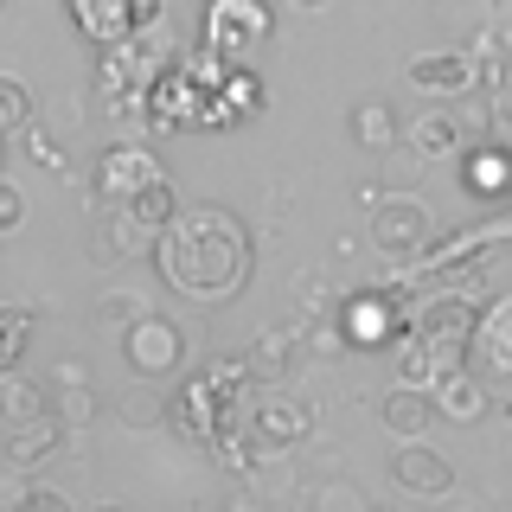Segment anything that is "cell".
<instances>
[{"instance_id": "83f0119b", "label": "cell", "mask_w": 512, "mask_h": 512, "mask_svg": "<svg viewBox=\"0 0 512 512\" xmlns=\"http://www.w3.org/2000/svg\"><path fill=\"white\" fill-rule=\"evenodd\" d=\"M384 154H391V160H384V186H391V192H416V167H423V154L404 148V141L384 148Z\"/></svg>"}, {"instance_id": "9c48e42d", "label": "cell", "mask_w": 512, "mask_h": 512, "mask_svg": "<svg viewBox=\"0 0 512 512\" xmlns=\"http://www.w3.org/2000/svg\"><path fill=\"white\" fill-rule=\"evenodd\" d=\"M416 327H423V340L436 346L442 365H461V352H468L474 327H480V308H474V301H461V295H442V301H429V308H423Z\"/></svg>"}, {"instance_id": "d4e9b609", "label": "cell", "mask_w": 512, "mask_h": 512, "mask_svg": "<svg viewBox=\"0 0 512 512\" xmlns=\"http://www.w3.org/2000/svg\"><path fill=\"white\" fill-rule=\"evenodd\" d=\"M128 212H135L141 224H154V231H167L180 205H173V186H167V180H154V186H141L135 199H128Z\"/></svg>"}, {"instance_id": "8fae6325", "label": "cell", "mask_w": 512, "mask_h": 512, "mask_svg": "<svg viewBox=\"0 0 512 512\" xmlns=\"http://www.w3.org/2000/svg\"><path fill=\"white\" fill-rule=\"evenodd\" d=\"M436 416H442L436 410V384H391V397L378 404V423L391 429L397 442H404V436H423Z\"/></svg>"}, {"instance_id": "4fadbf2b", "label": "cell", "mask_w": 512, "mask_h": 512, "mask_svg": "<svg viewBox=\"0 0 512 512\" xmlns=\"http://www.w3.org/2000/svg\"><path fill=\"white\" fill-rule=\"evenodd\" d=\"M474 77H480L474 52H429L410 64V84L423 96H461V90H474Z\"/></svg>"}, {"instance_id": "ab89813d", "label": "cell", "mask_w": 512, "mask_h": 512, "mask_svg": "<svg viewBox=\"0 0 512 512\" xmlns=\"http://www.w3.org/2000/svg\"><path fill=\"white\" fill-rule=\"evenodd\" d=\"M506 109H512V77H506Z\"/></svg>"}, {"instance_id": "d6986e66", "label": "cell", "mask_w": 512, "mask_h": 512, "mask_svg": "<svg viewBox=\"0 0 512 512\" xmlns=\"http://www.w3.org/2000/svg\"><path fill=\"white\" fill-rule=\"evenodd\" d=\"M0 416H7V423H32V416H52V397H45L32 378L0 372Z\"/></svg>"}, {"instance_id": "7c38bea8", "label": "cell", "mask_w": 512, "mask_h": 512, "mask_svg": "<svg viewBox=\"0 0 512 512\" xmlns=\"http://www.w3.org/2000/svg\"><path fill=\"white\" fill-rule=\"evenodd\" d=\"M58 442H64V423L58 416H32V423H7V468H45V461L58 455Z\"/></svg>"}, {"instance_id": "4316f807", "label": "cell", "mask_w": 512, "mask_h": 512, "mask_svg": "<svg viewBox=\"0 0 512 512\" xmlns=\"http://www.w3.org/2000/svg\"><path fill=\"white\" fill-rule=\"evenodd\" d=\"M32 122V90L20 77H0V135H20Z\"/></svg>"}, {"instance_id": "7402d4cb", "label": "cell", "mask_w": 512, "mask_h": 512, "mask_svg": "<svg viewBox=\"0 0 512 512\" xmlns=\"http://www.w3.org/2000/svg\"><path fill=\"white\" fill-rule=\"evenodd\" d=\"M167 423L180 429L186 442H205V436H212V391H205V384H192L180 404H167Z\"/></svg>"}, {"instance_id": "603a6c76", "label": "cell", "mask_w": 512, "mask_h": 512, "mask_svg": "<svg viewBox=\"0 0 512 512\" xmlns=\"http://www.w3.org/2000/svg\"><path fill=\"white\" fill-rule=\"evenodd\" d=\"M20 154H26V160H32L39 173H64V167H71V154H64V141L52 135V128H39V122H26V128H20Z\"/></svg>"}, {"instance_id": "e575fe53", "label": "cell", "mask_w": 512, "mask_h": 512, "mask_svg": "<svg viewBox=\"0 0 512 512\" xmlns=\"http://www.w3.org/2000/svg\"><path fill=\"white\" fill-rule=\"evenodd\" d=\"M314 500H320V506H359V512H365V506H372V500H365V493H359V487H320V493H314Z\"/></svg>"}, {"instance_id": "60d3db41", "label": "cell", "mask_w": 512, "mask_h": 512, "mask_svg": "<svg viewBox=\"0 0 512 512\" xmlns=\"http://www.w3.org/2000/svg\"><path fill=\"white\" fill-rule=\"evenodd\" d=\"M0 13H7V0H0Z\"/></svg>"}, {"instance_id": "cb8c5ba5", "label": "cell", "mask_w": 512, "mask_h": 512, "mask_svg": "<svg viewBox=\"0 0 512 512\" xmlns=\"http://www.w3.org/2000/svg\"><path fill=\"white\" fill-rule=\"evenodd\" d=\"M96 410H103V404H96L90 378H84V384H58V391H52V416H58L64 429H84V423H96Z\"/></svg>"}, {"instance_id": "5bb4252c", "label": "cell", "mask_w": 512, "mask_h": 512, "mask_svg": "<svg viewBox=\"0 0 512 512\" xmlns=\"http://www.w3.org/2000/svg\"><path fill=\"white\" fill-rule=\"evenodd\" d=\"M384 352H391V378H397V384H436V372H442V359H436V346L423 340V327L391 333V340H384Z\"/></svg>"}, {"instance_id": "4dcf8cb0", "label": "cell", "mask_w": 512, "mask_h": 512, "mask_svg": "<svg viewBox=\"0 0 512 512\" xmlns=\"http://www.w3.org/2000/svg\"><path fill=\"white\" fill-rule=\"evenodd\" d=\"M96 90H103V96H128V58L109 52L103 64H96Z\"/></svg>"}, {"instance_id": "ba28073f", "label": "cell", "mask_w": 512, "mask_h": 512, "mask_svg": "<svg viewBox=\"0 0 512 512\" xmlns=\"http://www.w3.org/2000/svg\"><path fill=\"white\" fill-rule=\"evenodd\" d=\"M468 352H474V372L487 378L493 391L512 397V301H493V308L480 314Z\"/></svg>"}, {"instance_id": "9a60e30c", "label": "cell", "mask_w": 512, "mask_h": 512, "mask_svg": "<svg viewBox=\"0 0 512 512\" xmlns=\"http://www.w3.org/2000/svg\"><path fill=\"white\" fill-rule=\"evenodd\" d=\"M346 128H352V141H359L365 154L397 148V109L384 103V96H359V103H352V116H346Z\"/></svg>"}, {"instance_id": "8d00e7d4", "label": "cell", "mask_w": 512, "mask_h": 512, "mask_svg": "<svg viewBox=\"0 0 512 512\" xmlns=\"http://www.w3.org/2000/svg\"><path fill=\"white\" fill-rule=\"evenodd\" d=\"M84 378H90L84 359H64V365H58V384H84Z\"/></svg>"}, {"instance_id": "f1b7e54d", "label": "cell", "mask_w": 512, "mask_h": 512, "mask_svg": "<svg viewBox=\"0 0 512 512\" xmlns=\"http://www.w3.org/2000/svg\"><path fill=\"white\" fill-rule=\"evenodd\" d=\"M224 103H231L237 116L263 109V77H250V71H237V64H231V90H224Z\"/></svg>"}, {"instance_id": "5b68a950", "label": "cell", "mask_w": 512, "mask_h": 512, "mask_svg": "<svg viewBox=\"0 0 512 512\" xmlns=\"http://www.w3.org/2000/svg\"><path fill=\"white\" fill-rule=\"evenodd\" d=\"M391 480L410 493V500H448L455 493V461L442 448H429L423 436H404L391 455Z\"/></svg>"}, {"instance_id": "74e56055", "label": "cell", "mask_w": 512, "mask_h": 512, "mask_svg": "<svg viewBox=\"0 0 512 512\" xmlns=\"http://www.w3.org/2000/svg\"><path fill=\"white\" fill-rule=\"evenodd\" d=\"M295 7H301V13H320V7H327V0H295Z\"/></svg>"}, {"instance_id": "52a82bcc", "label": "cell", "mask_w": 512, "mask_h": 512, "mask_svg": "<svg viewBox=\"0 0 512 512\" xmlns=\"http://www.w3.org/2000/svg\"><path fill=\"white\" fill-rule=\"evenodd\" d=\"M154 224H141L128 205H109V218L90 231V263L96 269H122V263H135V256H148L154 250Z\"/></svg>"}, {"instance_id": "1f68e13d", "label": "cell", "mask_w": 512, "mask_h": 512, "mask_svg": "<svg viewBox=\"0 0 512 512\" xmlns=\"http://www.w3.org/2000/svg\"><path fill=\"white\" fill-rule=\"evenodd\" d=\"M26 224V192L13 180H0V231H20Z\"/></svg>"}, {"instance_id": "3957f363", "label": "cell", "mask_w": 512, "mask_h": 512, "mask_svg": "<svg viewBox=\"0 0 512 512\" xmlns=\"http://www.w3.org/2000/svg\"><path fill=\"white\" fill-rule=\"evenodd\" d=\"M122 359H128V372H135V378H167V372H180V359H186L180 320H167V314L128 320V327H122Z\"/></svg>"}, {"instance_id": "836d02e7", "label": "cell", "mask_w": 512, "mask_h": 512, "mask_svg": "<svg viewBox=\"0 0 512 512\" xmlns=\"http://www.w3.org/2000/svg\"><path fill=\"white\" fill-rule=\"evenodd\" d=\"M26 480H20V468H13V474H0V512H13V506H26Z\"/></svg>"}, {"instance_id": "7a4b0ae2", "label": "cell", "mask_w": 512, "mask_h": 512, "mask_svg": "<svg viewBox=\"0 0 512 512\" xmlns=\"http://www.w3.org/2000/svg\"><path fill=\"white\" fill-rule=\"evenodd\" d=\"M429 237H436V224H429L423 192H384V199L372 205V250L378 256L410 263V256L429 250Z\"/></svg>"}, {"instance_id": "ac0fdd59", "label": "cell", "mask_w": 512, "mask_h": 512, "mask_svg": "<svg viewBox=\"0 0 512 512\" xmlns=\"http://www.w3.org/2000/svg\"><path fill=\"white\" fill-rule=\"evenodd\" d=\"M461 180H468L474 199H500V192L512 186V154H500V148H474L468 167H461Z\"/></svg>"}, {"instance_id": "30bf717a", "label": "cell", "mask_w": 512, "mask_h": 512, "mask_svg": "<svg viewBox=\"0 0 512 512\" xmlns=\"http://www.w3.org/2000/svg\"><path fill=\"white\" fill-rule=\"evenodd\" d=\"M436 410L455 429L480 423V416H487V378H480L474 365H468V372H461V365H442V372H436Z\"/></svg>"}, {"instance_id": "ffe728a7", "label": "cell", "mask_w": 512, "mask_h": 512, "mask_svg": "<svg viewBox=\"0 0 512 512\" xmlns=\"http://www.w3.org/2000/svg\"><path fill=\"white\" fill-rule=\"evenodd\" d=\"M301 429H308V410L301 404H269V410H256V448H288L301 436Z\"/></svg>"}, {"instance_id": "277c9868", "label": "cell", "mask_w": 512, "mask_h": 512, "mask_svg": "<svg viewBox=\"0 0 512 512\" xmlns=\"http://www.w3.org/2000/svg\"><path fill=\"white\" fill-rule=\"evenodd\" d=\"M269 39V13L263 0H212V13H205V45L224 58V64H244V52Z\"/></svg>"}, {"instance_id": "d590c367", "label": "cell", "mask_w": 512, "mask_h": 512, "mask_svg": "<svg viewBox=\"0 0 512 512\" xmlns=\"http://www.w3.org/2000/svg\"><path fill=\"white\" fill-rule=\"evenodd\" d=\"M26 512H64V493H45V487H32V493H26Z\"/></svg>"}, {"instance_id": "7bdbcfd3", "label": "cell", "mask_w": 512, "mask_h": 512, "mask_svg": "<svg viewBox=\"0 0 512 512\" xmlns=\"http://www.w3.org/2000/svg\"><path fill=\"white\" fill-rule=\"evenodd\" d=\"M0 141H7V135H0Z\"/></svg>"}, {"instance_id": "f546056e", "label": "cell", "mask_w": 512, "mask_h": 512, "mask_svg": "<svg viewBox=\"0 0 512 512\" xmlns=\"http://www.w3.org/2000/svg\"><path fill=\"white\" fill-rule=\"evenodd\" d=\"M455 116H461L468 135H487V128H493V109H487V96H480V90H461L455 96Z\"/></svg>"}, {"instance_id": "f35d334b", "label": "cell", "mask_w": 512, "mask_h": 512, "mask_svg": "<svg viewBox=\"0 0 512 512\" xmlns=\"http://www.w3.org/2000/svg\"><path fill=\"white\" fill-rule=\"evenodd\" d=\"M500 410H506V423H512V397H506V404H500Z\"/></svg>"}, {"instance_id": "e0dca14e", "label": "cell", "mask_w": 512, "mask_h": 512, "mask_svg": "<svg viewBox=\"0 0 512 512\" xmlns=\"http://www.w3.org/2000/svg\"><path fill=\"white\" fill-rule=\"evenodd\" d=\"M461 135H468V128H461L455 109H429V116H416V122H410V148L423 154V160L455 154V148H461Z\"/></svg>"}, {"instance_id": "b9f144b4", "label": "cell", "mask_w": 512, "mask_h": 512, "mask_svg": "<svg viewBox=\"0 0 512 512\" xmlns=\"http://www.w3.org/2000/svg\"><path fill=\"white\" fill-rule=\"evenodd\" d=\"M0 237H7V231H0Z\"/></svg>"}, {"instance_id": "d6a6232c", "label": "cell", "mask_w": 512, "mask_h": 512, "mask_svg": "<svg viewBox=\"0 0 512 512\" xmlns=\"http://www.w3.org/2000/svg\"><path fill=\"white\" fill-rule=\"evenodd\" d=\"M20 346H26V320H7V327H0V372H13Z\"/></svg>"}, {"instance_id": "6da1fadb", "label": "cell", "mask_w": 512, "mask_h": 512, "mask_svg": "<svg viewBox=\"0 0 512 512\" xmlns=\"http://www.w3.org/2000/svg\"><path fill=\"white\" fill-rule=\"evenodd\" d=\"M160 276L186 301H231L250 276V231L224 205H186L160 231Z\"/></svg>"}, {"instance_id": "484cf974", "label": "cell", "mask_w": 512, "mask_h": 512, "mask_svg": "<svg viewBox=\"0 0 512 512\" xmlns=\"http://www.w3.org/2000/svg\"><path fill=\"white\" fill-rule=\"evenodd\" d=\"M148 308H141V295L135 288H103V295H96V327H128V320H141Z\"/></svg>"}, {"instance_id": "8992f818", "label": "cell", "mask_w": 512, "mask_h": 512, "mask_svg": "<svg viewBox=\"0 0 512 512\" xmlns=\"http://www.w3.org/2000/svg\"><path fill=\"white\" fill-rule=\"evenodd\" d=\"M154 180H167V173H160V160L148 148H135V141H116V148L96 154V199L103 205H128L141 186H154Z\"/></svg>"}, {"instance_id": "2e32d148", "label": "cell", "mask_w": 512, "mask_h": 512, "mask_svg": "<svg viewBox=\"0 0 512 512\" xmlns=\"http://www.w3.org/2000/svg\"><path fill=\"white\" fill-rule=\"evenodd\" d=\"M116 423H122V429H135V436H148V429L167 423V397H160V378H135V384H122V397H116Z\"/></svg>"}, {"instance_id": "44dd1931", "label": "cell", "mask_w": 512, "mask_h": 512, "mask_svg": "<svg viewBox=\"0 0 512 512\" xmlns=\"http://www.w3.org/2000/svg\"><path fill=\"white\" fill-rule=\"evenodd\" d=\"M346 333H352V340H365V346H384L397 333V314L384 308L378 295H365V301H352V308H346Z\"/></svg>"}]
</instances>
